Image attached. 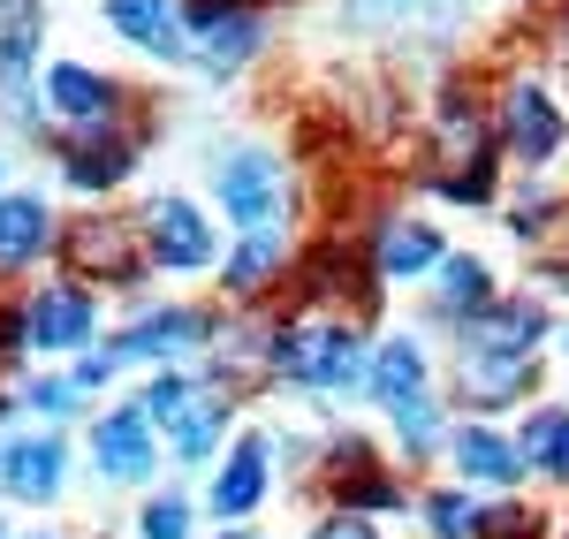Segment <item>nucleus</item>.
<instances>
[{
	"mask_svg": "<svg viewBox=\"0 0 569 539\" xmlns=\"http://www.w3.org/2000/svg\"><path fill=\"white\" fill-rule=\"evenodd\" d=\"M365 16H418V8H433V0H357Z\"/></svg>",
	"mask_w": 569,
	"mask_h": 539,
	"instance_id": "nucleus-31",
	"label": "nucleus"
},
{
	"mask_svg": "<svg viewBox=\"0 0 569 539\" xmlns=\"http://www.w3.org/2000/svg\"><path fill=\"white\" fill-rule=\"evenodd\" d=\"M182 23H190L182 39L198 46V61L220 69V77H228V69H243V61L259 53V39H266V23H259V8H251V0H190V8H182Z\"/></svg>",
	"mask_w": 569,
	"mask_h": 539,
	"instance_id": "nucleus-2",
	"label": "nucleus"
},
{
	"mask_svg": "<svg viewBox=\"0 0 569 539\" xmlns=\"http://www.w3.org/2000/svg\"><path fill=\"white\" fill-rule=\"evenodd\" d=\"M365 388H372V396H380L388 410L418 403V396H433V388H426V350H418L410 335H395V342H380V350L365 358Z\"/></svg>",
	"mask_w": 569,
	"mask_h": 539,
	"instance_id": "nucleus-13",
	"label": "nucleus"
},
{
	"mask_svg": "<svg viewBox=\"0 0 569 539\" xmlns=\"http://www.w3.org/2000/svg\"><path fill=\"white\" fill-rule=\"evenodd\" d=\"M107 23H114V31H122L130 46L160 53V61H182V53H190L176 0H107Z\"/></svg>",
	"mask_w": 569,
	"mask_h": 539,
	"instance_id": "nucleus-12",
	"label": "nucleus"
},
{
	"mask_svg": "<svg viewBox=\"0 0 569 539\" xmlns=\"http://www.w3.org/2000/svg\"><path fill=\"white\" fill-rule=\"evenodd\" d=\"M220 539H251V532H220Z\"/></svg>",
	"mask_w": 569,
	"mask_h": 539,
	"instance_id": "nucleus-32",
	"label": "nucleus"
},
{
	"mask_svg": "<svg viewBox=\"0 0 569 539\" xmlns=\"http://www.w3.org/2000/svg\"><path fill=\"white\" fill-rule=\"evenodd\" d=\"M39 31H46V0H0V91L23 84V69L39 53Z\"/></svg>",
	"mask_w": 569,
	"mask_h": 539,
	"instance_id": "nucleus-20",
	"label": "nucleus"
},
{
	"mask_svg": "<svg viewBox=\"0 0 569 539\" xmlns=\"http://www.w3.org/2000/svg\"><path fill=\"white\" fill-rule=\"evenodd\" d=\"M91 463H99V479H114V487H137V479H152V426H144V410H107L99 418V433H91Z\"/></svg>",
	"mask_w": 569,
	"mask_h": 539,
	"instance_id": "nucleus-8",
	"label": "nucleus"
},
{
	"mask_svg": "<svg viewBox=\"0 0 569 539\" xmlns=\"http://www.w3.org/2000/svg\"><path fill=\"white\" fill-rule=\"evenodd\" d=\"M137 532L144 539H190V501L182 495H152L144 517H137Z\"/></svg>",
	"mask_w": 569,
	"mask_h": 539,
	"instance_id": "nucleus-27",
	"label": "nucleus"
},
{
	"mask_svg": "<svg viewBox=\"0 0 569 539\" xmlns=\"http://www.w3.org/2000/svg\"><path fill=\"white\" fill-rule=\"evenodd\" d=\"M46 236H53V221H46L39 198H0V273L31 267L46 251Z\"/></svg>",
	"mask_w": 569,
	"mask_h": 539,
	"instance_id": "nucleus-21",
	"label": "nucleus"
},
{
	"mask_svg": "<svg viewBox=\"0 0 569 539\" xmlns=\"http://www.w3.org/2000/svg\"><path fill=\"white\" fill-rule=\"evenodd\" d=\"M426 525H433V539H479L486 525V501H471L463 487H448V495L426 501Z\"/></svg>",
	"mask_w": 569,
	"mask_h": 539,
	"instance_id": "nucleus-25",
	"label": "nucleus"
},
{
	"mask_svg": "<svg viewBox=\"0 0 569 539\" xmlns=\"http://www.w3.org/2000/svg\"><path fill=\"white\" fill-rule=\"evenodd\" d=\"M266 281H281V236H273V228H251L243 251L228 259V289H236V297H259Z\"/></svg>",
	"mask_w": 569,
	"mask_h": 539,
	"instance_id": "nucleus-24",
	"label": "nucleus"
},
{
	"mask_svg": "<svg viewBox=\"0 0 569 539\" xmlns=\"http://www.w3.org/2000/svg\"><path fill=\"white\" fill-rule=\"evenodd\" d=\"M114 350H84V365H77V372H69V380H77V388H99V380H107V372H114Z\"/></svg>",
	"mask_w": 569,
	"mask_h": 539,
	"instance_id": "nucleus-29",
	"label": "nucleus"
},
{
	"mask_svg": "<svg viewBox=\"0 0 569 539\" xmlns=\"http://www.w3.org/2000/svg\"><path fill=\"white\" fill-rule=\"evenodd\" d=\"M220 433H228V396H206V388L168 418V449H176L182 463H206V456L220 449Z\"/></svg>",
	"mask_w": 569,
	"mask_h": 539,
	"instance_id": "nucleus-19",
	"label": "nucleus"
},
{
	"mask_svg": "<svg viewBox=\"0 0 569 539\" xmlns=\"http://www.w3.org/2000/svg\"><path fill=\"white\" fill-rule=\"evenodd\" d=\"M190 396H198V380H182V372H160V380L137 396V410H144V426H168V418H176Z\"/></svg>",
	"mask_w": 569,
	"mask_h": 539,
	"instance_id": "nucleus-26",
	"label": "nucleus"
},
{
	"mask_svg": "<svg viewBox=\"0 0 569 539\" xmlns=\"http://www.w3.org/2000/svg\"><path fill=\"white\" fill-rule=\"evenodd\" d=\"M531 388V358H509V350H463V396L479 410H501Z\"/></svg>",
	"mask_w": 569,
	"mask_h": 539,
	"instance_id": "nucleus-17",
	"label": "nucleus"
},
{
	"mask_svg": "<svg viewBox=\"0 0 569 539\" xmlns=\"http://www.w3.org/2000/svg\"><path fill=\"white\" fill-rule=\"evenodd\" d=\"M525 471H547L555 487H569V410H539L525 433H517Z\"/></svg>",
	"mask_w": 569,
	"mask_h": 539,
	"instance_id": "nucleus-22",
	"label": "nucleus"
},
{
	"mask_svg": "<svg viewBox=\"0 0 569 539\" xmlns=\"http://www.w3.org/2000/svg\"><path fill=\"white\" fill-rule=\"evenodd\" d=\"M137 228H144V259L160 273H206L213 267V228H206V213L190 198H160Z\"/></svg>",
	"mask_w": 569,
	"mask_h": 539,
	"instance_id": "nucleus-4",
	"label": "nucleus"
},
{
	"mask_svg": "<svg viewBox=\"0 0 569 539\" xmlns=\"http://www.w3.org/2000/svg\"><path fill=\"white\" fill-rule=\"evenodd\" d=\"M69 259H77L91 281H137V273L152 267V259H144V228L114 221V213H91V221L69 228Z\"/></svg>",
	"mask_w": 569,
	"mask_h": 539,
	"instance_id": "nucleus-6",
	"label": "nucleus"
},
{
	"mask_svg": "<svg viewBox=\"0 0 569 539\" xmlns=\"http://www.w3.org/2000/svg\"><path fill=\"white\" fill-rule=\"evenodd\" d=\"M198 342H206V312L168 305V312L144 319V327H130V335L114 342V358H176V350H198Z\"/></svg>",
	"mask_w": 569,
	"mask_h": 539,
	"instance_id": "nucleus-18",
	"label": "nucleus"
},
{
	"mask_svg": "<svg viewBox=\"0 0 569 539\" xmlns=\"http://www.w3.org/2000/svg\"><path fill=\"white\" fill-rule=\"evenodd\" d=\"M39 539H53V532H39Z\"/></svg>",
	"mask_w": 569,
	"mask_h": 539,
	"instance_id": "nucleus-33",
	"label": "nucleus"
},
{
	"mask_svg": "<svg viewBox=\"0 0 569 539\" xmlns=\"http://www.w3.org/2000/svg\"><path fill=\"white\" fill-rule=\"evenodd\" d=\"M46 99H53L69 122H84V130H91V122H107V114L122 107V84H114V77H91L84 61H61V69L46 77Z\"/></svg>",
	"mask_w": 569,
	"mask_h": 539,
	"instance_id": "nucleus-16",
	"label": "nucleus"
},
{
	"mask_svg": "<svg viewBox=\"0 0 569 539\" xmlns=\"http://www.w3.org/2000/svg\"><path fill=\"white\" fill-rule=\"evenodd\" d=\"M130 168H137V137L130 130L91 122L84 137H69V144H61V176L77 182V190H114Z\"/></svg>",
	"mask_w": 569,
	"mask_h": 539,
	"instance_id": "nucleus-10",
	"label": "nucleus"
},
{
	"mask_svg": "<svg viewBox=\"0 0 569 539\" xmlns=\"http://www.w3.org/2000/svg\"><path fill=\"white\" fill-rule=\"evenodd\" d=\"M562 539H569V532H562Z\"/></svg>",
	"mask_w": 569,
	"mask_h": 539,
	"instance_id": "nucleus-35",
	"label": "nucleus"
},
{
	"mask_svg": "<svg viewBox=\"0 0 569 539\" xmlns=\"http://www.w3.org/2000/svg\"><path fill=\"white\" fill-rule=\"evenodd\" d=\"M486 305H493V273H486V259H440V312L479 319Z\"/></svg>",
	"mask_w": 569,
	"mask_h": 539,
	"instance_id": "nucleus-23",
	"label": "nucleus"
},
{
	"mask_svg": "<svg viewBox=\"0 0 569 539\" xmlns=\"http://www.w3.org/2000/svg\"><path fill=\"white\" fill-rule=\"evenodd\" d=\"M266 479H273V456H266L259 433H243V441L228 449V463L213 471V501H206V509H213L220 525H243L266 501Z\"/></svg>",
	"mask_w": 569,
	"mask_h": 539,
	"instance_id": "nucleus-11",
	"label": "nucleus"
},
{
	"mask_svg": "<svg viewBox=\"0 0 569 539\" xmlns=\"http://www.w3.org/2000/svg\"><path fill=\"white\" fill-rule=\"evenodd\" d=\"M23 403L46 410V418H69V410L84 403V388H77V380H31V388H23Z\"/></svg>",
	"mask_w": 569,
	"mask_h": 539,
	"instance_id": "nucleus-28",
	"label": "nucleus"
},
{
	"mask_svg": "<svg viewBox=\"0 0 569 539\" xmlns=\"http://www.w3.org/2000/svg\"><path fill=\"white\" fill-rule=\"evenodd\" d=\"M448 456H456V471H463V479H479V487H517V479H525L517 441H509V433H493V426H463V433L448 441Z\"/></svg>",
	"mask_w": 569,
	"mask_h": 539,
	"instance_id": "nucleus-14",
	"label": "nucleus"
},
{
	"mask_svg": "<svg viewBox=\"0 0 569 539\" xmlns=\"http://www.w3.org/2000/svg\"><path fill=\"white\" fill-rule=\"evenodd\" d=\"M448 251H440V228L426 221H388L380 228V243H372V273H388V281H418V273H433Z\"/></svg>",
	"mask_w": 569,
	"mask_h": 539,
	"instance_id": "nucleus-15",
	"label": "nucleus"
},
{
	"mask_svg": "<svg viewBox=\"0 0 569 539\" xmlns=\"http://www.w3.org/2000/svg\"><path fill=\"white\" fill-rule=\"evenodd\" d=\"M525 539H539V532H525Z\"/></svg>",
	"mask_w": 569,
	"mask_h": 539,
	"instance_id": "nucleus-34",
	"label": "nucleus"
},
{
	"mask_svg": "<svg viewBox=\"0 0 569 539\" xmlns=\"http://www.w3.org/2000/svg\"><path fill=\"white\" fill-rule=\"evenodd\" d=\"M61 471H69V441L61 433H16V441H0V487L16 501H53L61 495Z\"/></svg>",
	"mask_w": 569,
	"mask_h": 539,
	"instance_id": "nucleus-9",
	"label": "nucleus"
},
{
	"mask_svg": "<svg viewBox=\"0 0 569 539\" xmlns=\"http://www.w3.org/2000/svg\"><path fill=\"white\" fill-rule=\"evenodd\" d=\"M311 539H380V532H372L365 517H327V525H319Z\"/></svg>",
	"mask_w": 569,
	"mask_h": 539,
	"instance_id": "nucleus-30",
	"label": "nucleus"
},
{
	"mask_svg": "<svg viewBox=\"0 0 569 539\" xmlns=\"http://www.w3.org/2000/svg\"><path fill=\"white\" fill-rule=\"evenodd\" d=\"M213 182H220L228 221H243V228H266L273 213H281V198H289V176H281V160H273L266 144H236V152L213 168Z\"/></svg>",
	"mask_w": 569,
	"mask_h": 539,
	"instance_id": "nucleus-3",
	"label": "nucleus"
},
{
	"mask_svg": "<svg viewBox=\"0 0 569 539\" xmlns=\"http://www.w3.org/2000/svg\"><path fill=\"white\" fill-rule=\"evenodd\" d=\"M16 319H23V342H39V350H84L91 327H99V305H91L84 281H53Z\"/></svg>",
	"mask_w": 569,
	"mask_h": 539,
	"instance_id": "nucleus-7",
	"label": "nucleus"
},
{
	"mask_svg": "<svg viewBox=\"0 0 569 539\" xmlns=\"http://www.w3.org/2000/svg\"><path fill=\"white\" fill-rule=\"evenodd\" d=\"M501 152L525 160V168H547L562 152V114H555V99L531 77H517V84L501 91Z\"/></svg>",
	"mask_w": 569,
	"mask_h": 539,
	"instance_id": "nucleus-5",
	"label": "nucleus"
},
{
	"mask_svg": "<svg viewBox=\"0 0 569 539\" xmlns=\"http://www.w3.org/2000/svg\"><path fill=\"white\" fill-rule=\"evenodd\" d=\"M266 372H273V380H289V388L350 396V388H365V350H357V327H350V319H335V312L297 319L289 335H273Z\"/></svg>",
	"mask_w": 569,
	"mask_h": 539,
	"instance_id": "nucleus-1",
	"label": "nucleus"
}]
</instances>
